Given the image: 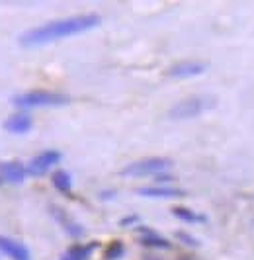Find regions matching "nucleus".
Returning a JSON list of instances; mask_svg holds the SVG:
<instances>
[{
	"instance_id": "f257e3e1",
	"label": "nucleus",
	"mask_w": 254,
	"mask_h": 260,
	"mask_svg": "<svg viewBox=\"0 0 254 260\" xmlns=\"http://www.w3.org/2000/svg\"><path fill=\"white\" fill-rule=\"evenodd\" d=\"M100 22L102 18L98 14H84V16H75V18H67V20H55V22L25 31L20 38V45L36 47V45H45V43L57 41V39L73 38V36L98 27Z\"/></svg>"
},
{
	"instance_id": "f03ea898",
	"label": "nucleus",
	"mask_w": 254,
	"mask_h": 260,
	"mask_svg": "<svg viewBox=\"0 0 254 260\" xmlns=\"http://www.w3.org/2000/svg\"><path fill=\"white\" fill-rule=\"evenodd\" d=\"M215 106L217 100L211 96H190V98L172 106L170 112H168V117L170 119H192V117L205 114L207 110H211Z\"/></svg>"
},
{
	"instance_id": "7ed1b4c3",
	"label": "nucleus",
	"mask_w": 254,
	"mask_h": 260,
	"mask_svg": "<svg viewBox=\"0 0 254 260\" xmlns=\"http://www.w3.org/2000/svg\"><path fill=\"white\" fill-rule=\"evenodd\" d=\"M168 169H172V160L170 158H143V160H135L131 165H127L125 169H121V176L125 178H143V176H152V174H163Z\"/></svg>"
},
{
	"instance_id": "20e7f679",
	"label": "nucleus",
	"mask_w": 254,
	"mask_h": 260,
	"mask_svg": "<svg viewBox=\"0 0 254 260\" xmlns=\"http://www.w3.org/2000/svg\"><path fill=\"white\" fill-rule=\"evenodd\" d=\"M71 102L69 96L63 94H55V92H45V90H34L20 94L12 100L14 106L20 108H39V106H67Z\"/></svg>"
},
{
	"instance_id": "39448f33",
	"label": "nucleus",
	"mask_w": 254,
	"mask_h": 260,
	"mask_svg": "<svg viewBox=\"0 0 254 260\" xmlns=\"http://www.w3.org/2000/svg\"><path fill=\"white\" fill-rule=\"evenodd\" d=\"M59 160H61V153H59V151H45V153L38 155L29 162L27 174H29V176H41V174H45L53 165H57Z\"/></svg>"
},
{
	"instance_id": "423d86ee",
	"label": "nucleus",
	"mask_w": 254,
	"mask_h": 260,
	"mask_svg": "<svg viewBox=\"0 0 254 260\" xmlns=\"http://www.w3.org/2000/svg\"><path fill=\"white\" fill-rule=\"evenodd\" d=\"M205 69H207V65L200 63V61H184V63H178V65L170 67L166 75L172 78H190L205 73Z\"/></svg>"
},
{
	"instance_id": "0eeeda50",
	"label": "nucleus",
	"mask_w": 254,
	"mask_h": 260,
	"mask_svg": "<svg viewBox=\"0 0 254 260\" xmlns=\"http://www.w3.org/2000/svg\"><path fill=\"white\" fill-rule=\"evenodd\" d=\"M0 178L4 182H10V184H18L22 182L25 178V169L22 162L18 160H10V162H2L0 165Z\"/></svg>"
},
{
	"instance_id": "6e6552de",
	"label": "nucleus",
	"mask_w": 254,
	"mask_h": 260,
	"mask_svg": "<svg viewBox=\"0 0 254 260\" xmlns=\"http://www.w3.org/2000/svg\"><path fill=\"white\" fill-rule=\"evenodd\" d=\"M0 250L14 260H29V250L22 243L8 239V237H0Z\"/></svg>"
},
{
	"instance_id": "1a4fd4ad",
	"label": "nucleus",
	"mask_w": 254,
	"mask_h": 260,
	"mask_svg": "<svg viewBox=\"0 0 254 260\" xmlns=\"http://www.w3.org/2000/svg\"><path fill=\"white\" fill-rule=\"evenodd\" d=\"M31 125H34V121H31V117L27 116V114H14L10 116L6 121H4V127L10 131V133H27V131L31 129Z\"/></svg>"
},
{
	"instance_id": "9d476101",
	"label": "nucleus",
	"mask_w": 254,
	"mask_h": 260,
	"mask_svg": "<svg viewBox=\"0 0 254 260\" xmlns=\"http://www.w3.org/2000/svg\"><path fill=\"white\" fill-rule=\"evenodd\" d=\"M139 243L145 245V247H151V248H170V243L168 239L161 237L158 233H154L152 229H147V227H141L139 229Z\"/></svg>"
},
{
	"instance_id": "9b49d317",
	"label": "nucleus",
	"mask_w": 254,
	"mask_h": 260,
	"mask_svg": "<svg viewBox=\"0 0 254 260\" xmlns=\"http://www.w3.org/2000/svg\"><path fill=\"white\" fill-rule=\"evenodd\" d=\"M137 194L143 198H182L186 196V192L176 188H141L137 190Z\"/></svg>"
},
{
	"instance_id": "f8f14e48",
	"label": "nucleus",
	"mask_w": 254,
	"mask_h": 260,
	"mask_svg": "<svg viewBox=\"0 0 254 260\" xmlns=\"http://www.w3.org/2000/svg\"><path fill=\"white\" fill-rule=\"evenodd\" d=\"M172 213L176 215L178 219H182V221H186V223H207V217H205V215L196 213V211H192V209H188V208H174Z\"/></svg>"
},
{
	"instance_id": "ddd939ff",
	"label": "nucleus",
	"mask_w": 254,
	"mask_h": 260,
	"mask_svg": "<svg viewBox=\"0 0 254 260\" xmlns=\"http://www.w3.org/2000/svg\"><path fill=\"white\" fill-rule=\"evenodd\" d=\"M51 180H53V186H55L59 192H63V194H69V192H71L73 182H71L69 172H65V170H57V172H53Z\"/></svg>"
},
{
	"instance_id": "4468645a",
	"label": "nucleus",
	"mask_w": 254,
	"mask_h": 260,
	"mask_svg": "<svg viewBox=\"0 0 254 260\" xmlns=\"http://www.w3.org/2000/svg\"><path fill=\"white\" fill-rule=\"evenodd\" d=\"M51 211H53V215H55V217L61 221V225H63L65 229L69 231V235H73V237H78V235H82V229H80L76 223L71 221V219H69V217H67V215L63 213V211H59L57 208H53Z\"/></svg>"
},
{
	"instance_id": "2eb2a0df",
	"label": "nucleus",
	"mask_w": 254,
	"mask_h": 260,
	"mask_svg": "<svg viewBox=\"0 0 254 260\" xmlns=\"http://www.w3.org/2000/svg\"><path fill=\"white\" fill-rule=\"evenodd\" d=\"M92 248H94V245H84V247L76 245V247L69 248V252L65 254L63 260H88Z\"/></svg>"
},
{
	"instance_id": "dca6fc26",
	"label": "nucleus",
	"mask_w": 254,
	"mask_h": 260,
	"mask_svg": "<svg viewBox=\"0 0 254 260\" xmlns=\"http://www.w3.org/2000/svg\"><path fill=\"white\" fill-rule=\"evenodd\" d=\"M119 256H123V243H121V241L110 243L108 248H106V258L115 260V258H119Z\"/></svg>"
},
{
	"instance_id": "f3484780",
	"label": "nucleus",
	"mask_w": 254,
	"mask_h": 260,
	"mask_svg": "<svg viewBox=\"0 0 254 260\" xmlns=\"http://www.w3.org/2000/svg\"><path fill=\"white\" fill-rule=\"evenodd\" d=\"M176 237L182 241V243H186V245H190V247H200V241H194V237H190L188 233H182V231H178Z\"/></svg>"
},
{
	"instance_id": "a211bd4d",
	"label": "nucleus",
	"mask_w": 254,
	"mask_h": 260,
	"mask_svg": "<svg viewBox=\"0 0 254 260\" xmlns=\"http://www.w3.org/2000/svg\"><path fill=\"white\" fill-rule=\"evenodd\" d=\"M133 221H139V217H137V215H131V217H123V219L119 221V225H121V227H127V225H131Z\"/></svg>"
}]
</instances>
